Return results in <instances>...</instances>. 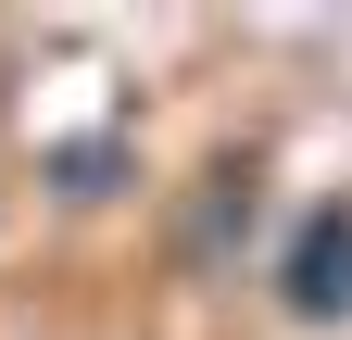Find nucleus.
Returning <instances> with one entry per match:
<instances>
[{
    "instance_id": "f257e3e1",
    "label": "nucleus",
    "mask_w": 352,
    "mask_h": 340,
    "mask_svg": "<svg viewBox=\"0 0 352 340\" xmlns=\"http://www.w3.org/2000/svg\"><path fill=\"white\" fill-rule=\"evenodd\" d=\"M277 303H289L302 328L352 315V189H340V202H315V215L289 227V252H277Z\"/></svg>"
}]
</instances>
